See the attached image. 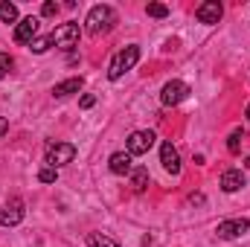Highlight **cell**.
<instances>
[{"label": "cell", "instance_id": "obj_13", "mask_svg": "<svg viewBox=\"0 0 250 247\" xmlns=\"http://www.w3.org/2000/svg\"><path fill=\"white\" fill-rule=\"evenodd\" d=\"M82 84H84V79H82V76H73V79H64V82H59V84L53 87V96H56V99H67V96H73V93H79V90H82Z\"/></svg>", "mask_w": 250, "mask_h": 247}, {"label": "cell", "instance_id": "obj_9", "mask_svg": "<svg viewBox=\"0 0 250 247\" xmlns=\"http://www.w3.org/2000/svg\"><path fill=\"white\" fill-rule=\"evenodd\" d=\"M23 221V201H9L0 206V227H18Z\"/></svg>", "mask_w": 250, "mask_h": 247}, {"label": "cell", "instance_id": "obj_10", "mask_svg": "<svg viewBox=\"0 0 250 247\" xmlns=\"http://www.w3.org/2000/svg\"><path fill=\"white\" fill-rule=\"evenodd\" d=\"M221 15H224V6H221L218 0H207V3H201V6L195 9V18H198L201 23H218Z\"/></svg>", "mask_w": 250, "mask_h": 247}, {"label": "cell", "instance_id": "obj_5", "mask_svg": "<svg viewBox=\"0 0 250 247\" xmlns=\"http://www.w3.org/2000/svg\"><path fill=\"white\" fill-rule=\"evenodd\" d=\"M189 93V84L187 82H181V79H172V82H166L163 84V90H160V102L166 105V108H175V105H181L184 99H187Z\"/></svg>", "mask_w": 250, "mask_h": 247}, {"label": "cell", "instance_id": "obj_26", "mask_svg": "<svg viewBox=\"0 0 250 247\" xmlns=\"http://www.w3.org/2000/svg\"><path fill=\"white\" fill-rule=\"evenodd\" d=\"M189 204H204V195H189Z\"/></svg>", "mask_w": 250, "mask_h": 247}, {"label": "cell", "instance_id": "obj_22", "mask_svg": "<svg viewBox=\"0 0 250 247\" xmlns=\"http://www.w3.org/2000/svg\"><path fill=\"white\" fill-rule=\"evenodd\" d=\"M59 9H62L59 3H53V0H47V3L41 6V15H44V18H53V15H59Z\"/></svg>", "mask_w": 250, "mask_h": 247}, {"label": "cell", "instance_id": "obj_2", "mask_svg": "<svg viewBox=\"0 0 250 247\" xmlns=\"http://www.w3.org/2000/svg\"><path fill=\"white\" fill-rule=\"evenodd\" d=\"M137 62H140V47H137V44H128L125 50H120V53L111 59V64H108V79H111V82L123 79L128 70L137 67Z\"/></svg>", "mask_w": 250, "mask_h": 247}, {"label": "cell", "instance_id": "obj_27", "mask_svg": "<svg viewBox=\"0 0 250 247\" xmlns=\"http://www.w3.org/2000/svg\"><path fill=\"white\" fill-rule=\"evenodd\" d=\"M245 117H248V120H250V105H248V111H245Z\"/></svg>", "mask_w": 250, "mask_h": 247}, {"label": "cell", "instance_id": "obj_17", "mask_svg": "<svg viewBox=\"0 0 250 247\" xmlns=\"http://www.w3.org/2000/svg\"><path fill=\"white\" fill-rule=\"evenodd\" d=\"M87 247H123V245H117L111 236H105V233H90L87 236Z\"/></svg>", "mask_w": 250, "mask_h": 247}, {"label": "cell", "instance_id": "obj_21", "mask_svg": "<svg viewBox=\"0 0 250 247\" xmlns=\"http://www.w3.org/2000/svg\"><path fill=\"white\" fill-rule=\"evenodd\" d=\"M56 178H59V169H53V166H44L38 172V181L41 184H56Z\"/></svg>", "mask_w": 250, "mask_h": 247}, {"label": "cell", "instance_id": "obj_7", "mask_svg": "<svg viewBox=\"0 0 250 247\" xmlns=\"http://www.w3.org/2000/svg\"><path fill=\"white\" fill-rule=\"evenodd\" d=\"M35 35H38V18H23V21H18V26H15V44H21V47H29L32 41H35Z\"/></svg>", "mask_w": 250, "mask_h": 247}, {"label": "cell", "instance_id": "obj_19", "mask_svg": "<svg viewBox=\"0 0 250 247\" xmlns=\"http://www.w3.org/2000/svg\"><path fill=\"white\" fill-rule=\"evenodd\" d=\"M146 15H151V18H166V15H169V6H166V3H148V6H146Z\"/></svg>", "mask_w": 250, "mask_h": 247}, {"label": "cell", "instance_id": "obj_4", "mask_svg": "<svg viewBox=\"0 0 250 247\" xmlns=\"http://www.w3.org/2000/svg\"><path fill=\"white\" fill-rule=\"evenodd\" d=\"M73 157H76V145H70V143H47V166H53V169H59V166H67V163H73Z\"/></svg>", "mask_w": 250, "mask_h": 247}, {"label": "cell", "instance_id": "obj_6", "mask_svg": "<svg viewBox=\"0 0 250 247\" xmlns=\"http://www.w3.org/2000/svg\"><path fill=\"white\" fill-rule=\"evenodd\" d=\"M154 131H134L131 137H128V143H125V151L131 154V157H140V154H148L151 151V145H154Z\"/></svg>", "mask_w": 250, "mask_h": 247}, {"label": "cell", "instance_id": "obj_18", "mask_svg": "<svg viewBox=\"0 0 250 247\" xmlns=\"http://www.w3.org/2000/svg\"><path fill=\"white\" fill-rule=\"evenodd\" d=\"M242 143H245V131H242V128H236V131L227 137V151H230V154H239Z\"/></svg>", "mask_w": 250, "mask_h": 247}, {"label": "cell", "instance_id": "obj_11", "mask_svg": "<svg viewBox=\"0 0 250 247\" xmlns=\"http://www.w3.org/2000/svg\"><path fill=\"white\" fill-rule=\"evenodd\" d=\"M160 163H163V169L169 175H181V154H178V148L169 140L160 145Z\"/></svg>", "mask_w": 250, "mask_h": 247}, {"label": "cell", "instance_id": "obj_8", "mask_svg": "<svg viewBox=\"0 0 250 247\" xmlns=\"http://www.w3.org/2000/svg\"><path fill=\"white\" fill-rule=\"evenodd\" d=\"M248 230H250L248 218H227V221H221V224L215 227L218 239H242Z\"/></svg>", "mask_w": 250, "mask_h": 247}, {"label": "cell", "instance_id": "obj_24", "mask_svg": "<svg viewBox=\"0 0 250 247\" xmlns=\"http://www.w3.org/2000/svg\"><path fill=\"white\" fill-rule=\"evenodd\" d=\"M79 105H82V108H93V105H96V96H93V93H84Z\"/></svg>", "mask_w": 250, "mask_h": 247}, {"label": "cell", "instance_id": "obj_25", "mask_svg": "<svg viewBox=\"0 0 250 247\" xmlns=\"http://www.w3.org/2000/svg\"><path fill=\"white\" fill-rule=\"evenodd\" d=\"M6 131H9V120H6V117H0V140H3V134H6Z\"/></svg>", "mask_w": 250, "mask_h": 247}, {"label": "cell", "instance_id": "obj_28", "mask_svg": "<svg viewBox=\"0 0 250 247\" xmlns=\"http://www.w3.org/2000/svg\"><path fill=\"white\" fill-rule=\"evenodd\" d=\"M245 163H248V169H250V157H248V160H245Z\"/></svg>", "mask_w": 250, "mask_h": 247}, {"label": "cell", "instance_id": "obj_1", "mask_svg": "<svg viewBox=\"0 0 250 247\" xmlns=\"http://www.w3.org/2000/svg\"><path fill=\"white\" fill-rule=\"evenodd\" d=\"M117 23H120L117 9L108 6V3H99V6H93V9L87 12V18H84V32H87V35H105V32H111Z\"/></svg>", "mask_w": 250, "mask_h": 247}, {"label": "cell", "instance_id": "obj_12", "mask_svg": "<svg viewBox=\"0 0 250 247\" xmlns=\"http://www.w3.org/2000/svg\"><path fill=\"white\" fill-rule=\"evenodd\" d=\"M108 169H111L114 175H131V169H134V157H131L128 151H114L111 160H108Z\"/></svg>", "mask_w": 250, "mask_h": 247}, {"label": "cell", "instance_id": "obj_23", "mask_svg": "<svg viewBox=\"0 0 250 247\" xmlns=\"http://www.w3.org/2000/svg\"><path fill=\"white\" fill-rule=\"evenodd\" d=\"M12 70V59L6 53H0V79H6V73Z\"/></svg>", "mask_w": 250, "mask_h": 247}, {"label": "cell", "instance_id": "obj_16", "mask_svg": "<svg viewBox=\"0 0 250 247\" xmlns=\"http://www.w3.org/2000/svg\"><path fill=\"white\" fill-rule=\"evenodd\" d=\"M18 21V6L9 0H0V23H15Z\"/></svg>", "mask_w": 250, "mask_h": 247}, {"label": "cell", "instance_id": "obj_20", "mask_svg": "<svg viewBox=\"0 0 250 247\" xmlns=\"http://www.w3.org/2000/svg\"><path fill=\"white\" fill-rule=\"evenodd\" d=\"M50 47H53V41H50V35H47V38H35V41L29 44V50H32V53H38V56H41V53H47Z\"/></svg>", "mask_w": 250, "mask_h": 247}, {"label": "cell", "instance_id": "obj_14", "mask_svg": "<svg viewBox=\"0 0 250 247\" xmlns=\"http://www.w3.org/2000/svg\"><path fill=\"white\" fill-rule=\"evenodd\" d=\"M242 186H245L242 169H227V172L221 175V189H224V192H239Z\"/></svg>", "mask_w": 250, "mask_h": 247}, {"label": "cell", "instance_id": "obj_3", "mask_svg": "<svg viewBox=\"0 0 250 247\" xmlns=\"http://www.w3.org/2000/svg\"><path fill=\"white\" fill-rule=\"evenodd\" d=\"M79 38H82V29H79L76 21H67V23L56 26V29L50 32V41H53L59 50H73V47H79Z\"/></svg>", "mask_w": 250, "mask_h": 247}, {"label": "cell", "instance_id": "obj_15", "mask_svg": "<svg viewBox=\"0 0 250 247\" xmlns=\"http://www.w3.org/2000/svg\"><path fill=\"white\" fill-rule=\"evenodd\" d=\"M148 186V169L146 166H134L131 169V189L134 192H143Z\"/></svg>", "mask_w": 250, "mask_h": 247}]
</instances>
